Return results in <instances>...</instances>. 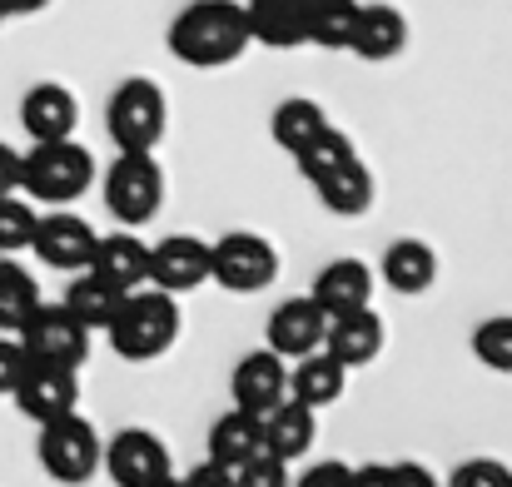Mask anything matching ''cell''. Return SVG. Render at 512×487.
Instances as JSON below:
<instances>
[{"mask_svg": "<svg viewBox=\"0 0 512 487\" xmlns=\"http://www.w3.org/2000/svg\"><path fill=\"white\" fill-rule=\"evenodd\" d=\"M254 45L239 0H189L170 20V55L189 70H224Z\"/></svg>", "mask_w": 512, "mask_h": 487, "instance_id": "6da1fadb", "label": "cell"}, {"mask_svg": "<svg viewBox=\"0 0 512 487\" xmlns=\"http://www.w3.org/2000/svg\"><path fill=\"white\" fill-rule=\"evenodd\" d=\"M179 328H184L179 299L145 284V289H130V294L120 299V314L110 319L105 338H110V348H115L125 363H155V358H165L174 348Z\"/></svg>", "mask_w": 512, "mask_h": 487, "instance_id": "7a4b0ae2", "label": "cell"}, {"mask_svg": "<svg viewBox=\"0 0 512 487\" xmlns=\"http://www.w3.org/2000/svg\"><path fill=\"white\" fill-rule=\"evenodd\" d=\"M95 155L80 140H50L35 145L30 155H20V189L30 204H50V209H70L75 199H85L95 189Z\"/></svg>", "mask_w": 512, "mask_h": 487, "instance_id": "3957f363", "label": "cell"}, {"mask_svg": "<svg viewBox=\"0 0 512 487\" xmlns=\"http://www.w3.org/2000/svg\"><path fill=\"white\" fill-rule=\"evenodd\" d=\"M105 125H110V140H115L120 155H155V145L170 130V100L155 80L130 75V80L115 85Z\"/></svg>", "mask_w": 512, "mask_h": 487, "instance_id": "277c9868", "label": "cell"}, {"mask_svg": "<svg viewBox=\"0 0 512 487\" xmlns=\"http://www.w3.org/2000/svg\"><path fill=\"white\" fill-rule=\"evenodd\" d=\"M100 433L90 418L80 413H65V418H50L40 423V438H35V458L45 468V478L60 487H85L95 473H100Z\"/></svg>", "mask_w": 512, "mask_h": 487, "instance_id": "5b68a950", "label": "cell"}, {"mask_svg": "<svg viewBox=\"0 0 512 487\" xmlns=\"http://www.w3.org/2000/svg\"><path fill=\"white\" fill-rule=\"evenodd\" d=\"M279 279V249L254 229H229L209 244V284L229 294H264Z\"/></svg>", "mask_w": 512, "mask_h": 487, "instance_id": "8992f818", "label": "cell"}, {"mask_svg": "<svg viewBox=\"0 0 512 487\" xmlns=\"http://www.w3.org/2000/svg\"><path fill=\"white\" fill-rule=\"evenodd\" d=\"M105 209L125 224L140 229L165 209V169L155 155H115L105 169Z\"/></svg>", "mask_w": 512, "mask_h": 487, "instance_id": "52a82bcc", "label": "cell"}, {"mask_svg": "<svg viewBox=\"0 0 512 487\" xmlns=\"http://www.w3.org/2000/svg\"><path fill=\"white\" fill-rule=\"evenodd\" d=\"M15 343L25 348L30 363H50V368H85L90 358V328H80L65 304H40L25 324L15 328Z\"/></svg>", "mask_w": 512, "mask_h": 487, "instance_id": "ba28073f", "label": "cell"}, {"mask_svg": "<svg viewBox=\"0 0 512 487\" xmlns=\"http://www.w3.org/2000/svg\"><path fill=\"white\" fill-rule=\"evenodd\" d=\"M100 468L115 478V487H160L165 478H174L170 443L150 428H120L105 443Z\"/></svg>", "mask_w": 512, "mask_h": 487, "instance_id": "9c48e42d", "label": "cell"}, {"mask_svg": "<svg viewBox=\"0 0 512 487\" xmlns=\"http://www.w3.org/2000/svg\"><path fill=\"white\" fill-rule=\"evenodd\" d=\"M95 229L90 219L70 214V209H50L35 219V234H30V254L45 264V269H60V274H85L90 269V254H95Z\"/></svg>", "mask_w": 512, "mask_h": 487, "instance_id": "30bf717a", "label": "cell"}, {"mask_svg": "<svg viewBox=\"0 0 512 487\" xmlns=\"http://www.w3.org/2000/svg\"><path fill=\"white\" fill-rule=\"evenodd\" d=\"M15 408L30 423H50L65 413H80V373L75 368H50V363H25L20 383H15Z\"/></svg>", "mask_w": 512, "mask_h": 487, "instance_id": "8fae6325", "label": "cell"}, {"mask_svg": "<svg viewBox=\"0 0 512 487\" xmlns=\"http://www.w3.org/2000/svg\"><path fill=\"white\" fill-rule=\"evenodd\" d=\"M199 284H209V239L165 234L160 244H150V289L179 299V294H194Z\"/></svg>", "mask_w": 512, "mask_h": 487, "instance_id": "7c38bea8", "label": "cell"}, {"mask_svg": "<svg viewBox=\"0 0 512 487\" xmlns=\"http://www.w3.org/2000/svg\"><path fill=\"white\" fill-rule=\"evenodd\" d=\"M324 333H329V314H324L309 294H299V299H284V304L269 314L264 348L279 353L284 363H299V358H309V353L324 348Z\"/></svg>", "mask_w": 512, "mask_h": 487, "instance_id": "4fadbf2b", "label": "cell"}, {"mask_svg": "<svg viewBox=\"0 0 512 487\" xmlns=\"http://www.w3.org/2000/svg\"><path fill=\"white\" fill-rule=\"evenodd\" d=\"M229 393H234V408L264 418L269 408H279V403L289 398V363H284L279 353H269V348H254V353H244V358L234 363Z\"/></svg>", "mask_w": 512, "mask_h": 487, "instance_id": "5bb4252c", "label": "cell"}, {"mask_svg": "<svg viewBox=\"0 0 512 487\" xmlns=\"http://www.w3.org/2000/svg\"><path fill=\"white\" fill-rule=\"evenodd\" d=\"M75 125H80V100L75 90L55 85V80H40L20 95V130L35 140V145H50V140H75Z\"/></svg>", "mask_w": 512, "mask_h": 487, "instance_id": "9a60e30c", "label": "cell"}, {"mask_svg": "<svg viewBox=\"0 0 512 487\" xmlns=\"http://www.w3.org/2000/svg\"><path fill=\"white\" fill-rule=\"evenodd\" d=\"M358 60L388 65L408 50V15L388 0H358V25H353V45Z\"/></svg>", "mask_w": 512, "mask_h": 487, "instance_id": "2e32d148", "label": "cell"}, {"mask_svg": "<svg viewBox=\"0 0 512 487\" xmlns=\"http://www.w3.org/2000/svg\"><path fill=\"white\" fill-rule=\"evenodd\" d=\"M314 5L319 0H244V20H249L254 45H269V50L309 45Z\"/></svg>", "mask_w": 512, "mask_h": 487, "instance_id": "e0dca14e", "label": "cell"}, {"mask_svg": "<svg viewBox=\"0 0 512 487\" xmlns=\"http://www.w3.org/2000/svg\"><path fill=\"white\" fill-rule=\"evenodd\" d=\"M85 274L105 279V284L120 289V294L145 289V284H150V244H145L140 234H130V229L105 234V239H95V254H90V269H85Z\"/></svg>", "mask_w": 512, "mask_h": 487, "instance_id": "ac0fdd59", "label": "cell"}, {"mask_svg": "<svg viewBox=\"0 0 512 487\" xmlns=\"http://www.w3.org/2000/svg\"><path fill=\"white\" fill-rule=\"evenodd\" d=\"M373 284H378V274L363 259H334V264L319 269L309 299L329 319H339V314H353V309H373Z\"/></svg>", "mask_w": 512, "mask_h": 487, "instance_id": "d6986e66", "label": "cell"}, {"mask_svg": "<svg viewBox=\"0 0 512 487\" xmlns=\"http://www.w3.org/2000/svg\"><path fill=\"white\" fill-rule=\"evenodd\" d=\"M383 343H388V328H383V319L373 309L339 314V319H329V333H324V353L334 363H343L348 373L363 368V363H373L383 353Z\"/></svg>", "mask_w": 512, "mask_h": 487, "instance_id": "ffe728a7", "label": "cell"}, {"mask_svg": "<svg viewBox=\"0 0 512 487\" xmlns=\"http://www.w3.org/2000/svg\"><path fill=\"white\" fill-rule=\"evenodd\" d=\"M378 274H383V284H388L393 294L418 299V294H428V289L438 284V254H433V244H423V239H393V244L383 249Z\"/></svg>", "mask_w": 512, "mask_h": 487, "instance_id": "44dd1931", "label": "cell"}, {"mask_svg": "<svg viewBox=\"0 0 512 487\" xmlns=\"http://www.w3.org/2000/svg\"><path fill=\"white\" fill-rule=\"evenodd\" d=\"M259 433H264V453H274L284 463H299L314 448V438H319V418H314V408L284 398L279 408H269L259 418Z\"/></svg>", "mask_w": 512, "mask_h": 487, "instance_id": "7402d4cb", "label": "cell"}, {"mask_svg": "<svg viewBox=\"0 0 512 487\" xmlns=\"http://www.w3.org/2000/svg\"><path fill=\"white\" fill-rule=\"evenodd\" d=\"M343 388H348V368L334 363L324 348L319 353H309V358H299V363H289V398L294 403H304V408H334L343 398Z\"/></svg>", "mask_w": 512, "mask_h": 487, "instance_id": "603a6c76", "label": "cell"}, {"mask_svg": "<svg viewBox=\"0 0 512 487\" xmlns=\"http://www.w3.org/2000/svg\"><path fill=\"white\" fill-rule=\"evenodd\" d=\"M314 194H319V204H324L329 214H339V219H358V214H368V209H373L378 184H373V169L353 155V160L339 164L334 174H324V179L314 184Z\"/></svg>", "mask_w": 512, "mask_h": 487, "instance_id": "cb8c5ba5", "label": "cell"}, {"mask_svg": "<svg viewBox=\"0 0 512 487\" xmlns=\"http://www.w3.org/2000/svg\"><path fill=\"white\" fill-rule=\"evenodd\" d=\"M254 453H264V433H259V418L244 413V408H229L209 423V463L219 468H244Z\"/></svg>", "mask_w": 512, "mask_h": 487, "instance_id": "d4e9b609", "label": "cell"}, {"mask_svg": "<svg viewBox=\"0 0 512 487\" xmlns=\"http://www.w3.org/2000/svg\"><path fill=\"white\" fill-rule=\"evenodd\" d=\"M120 289H110L105 279H95V274H75L70 279V289H65V314L75 319L80 328H90V333H105L110 328V319L120 314Z\"/></svg>", "mask_w": 512, "mask_h": 487, "instance_id": "484cf974", "label": "cell"}, {"mask_svg": "<svg viewBox=\"0 0 512 487\" xmlns=\"http://www.w3.org/2000/svg\"><path fill=\"white\" fill-rule=\"evenodd\" d=\"M324 125H334L329 115H324V105L319 100H309V95H289L279 110H274V120H269V135H274V145L279 150H289V155H299Z\"/></svg>", "mask_w": 512, "mask_h": 487, "instance_id": "4316f807", "label": "cell"}, {"mask_svg": "<svg viewBox=\"0 0 512 487\" xmlns=\"http://www.w3.org/2000/svg\"><path fill=\"white\" fill-rule=\"evenodd\" d=\"M40 284L25 264H15L10 254H0V333H15L35 309H40Z\"/></svg>", "mask_w": 512, "mask_h": 487, "instance_id": "83f0119b", "label": "cell"}, {"mask_svg": "<svg viewBox=\"0 0 512 487\" xmlns=\"http://www.w3.org/2000/svg\"><path fill=\"white\" fill-rule=\"evenodd\" d=\"M353 155H358V150H353V140L343 135L339 125H324V130H319V135H314V140H309V145L294 155V164H299V174H304L309 184H319L324 174H334V169H339V164H348Z\"/></svg>", "mask_w": 512, "mask_h": 487, "instance_id": "f1b7e54d", "label": "cell"}, {"mask_svg": "<svg viewBox=\"0 0 512 487\" xmlns=\"http://www.w3.org/2000/svg\"><path fill=\"white\" fill-rule=\"evenodd\" d=\"M358 25V0H319L309 20V45L319 50H348Z\"/></svg>", "mask_w": 512, "mask_h": 487, "instance_id": "f546056e", "label": "cell"}, {"mask_svg": "<svg viewBox=\"0 0 512 487\" xmlns=\"http://www.w3.org/2000/svg\"><path fill=\"white\" fill-rule=\"evenodd\" d=\"M473 358L493 373H512V314H493L473 328Z\"/></svg>", "mask_w": 512, "mask_h": 487, "instance_id": "4dcf8cb0", "label": "cell"}, {"mask_svg": "<svg viewBox=\"0 0 512 487\" xmlns=\"http://www.w3.org/2000/svg\"><path fill=\"white\" fill-rule=\"evenodd\" d=\"M35 204L25 194H0V254H20L30 249V234H35Z\"/></svg>", "mask_w": 512, "mask_h": 487, "instance_id": "1f68e13d", "label": "cell"}, {"mask_svg": "<svg viewBox=\"0 0 512 487\" xmlns=\"http://www.w3.org/2000/svg\"><path fill=\"white\" fill-rule=\"evenodd\" d=\"M234 487H294V473L274 453H254L244 468H234Z\"/></svg>", "mask_w": 512, "mask_h": 487, "instance_id": "d6a6232c", "label": "cell"}, {"mask_svg": "<svg viewBox=\"0 0 512 487\" xmlns=\"http://www.w3.org/2000/svg\"><path fill=\"white\" fill-rule=\"evenodd\" d=\"M448 487H512V468L503 458H468L453 468Z\"/></svg>", "mask_w": 512, "mask_h": 487, "instance_id": "836d02e7", "label": "cell"}, {"mask_svg": "<svg viewBox=\"0 0 512 487\" xmlns=\"http://www.w3.org/2000/svg\"><path fill=\"white\" fill-rule=\"evenodd\" d=\"M25 348L15 343V333H0V398H10L15 393V383H20V373H25Z\"/></svg>", "mask_w": 512, "mask_h": 487, "instance_id": "e575fe53", "label": "cell"}, {"mask_svg": "<svg viewBox=\"0 0 512 487\" xmlns=\"http://www.w3.org/2000/svg\"><path fill=\"white\" fill-rule=\"evenodd\" d=\"M179 483H184V487H234V473L204 458V463H199V468H189V473H184Z\"/></svg>", "mask_w": 512, "mask_h": 487, "instance_id": "d590c367", "label": "cell"}, {"mask_svg": "<svg viewBox=\"0 0 512 487\" xmlns=\"http://www.w3.org/2000/svg\"><path fill=\"white\" fill-rule=\"evenodd\" d=\"M294 487H348V468L343 463H314L304 478H294Z\"/></svg>", "mask_w": 512, "mask_h": 487, "instance_id": "8d00e7d4", "label": "cell"}, {"mask_svg": "<svg viewBox=\"0 0 512 487\" xmlns=\"http://www.w3.org/2000/svg\"><path fill=\"white\" fill-rule=\"evenodd\" d=\"M388 468H393V487H443L438 473L423 463H388Z\"/></svg>", "mask_w": 512, "mask_h": 487, "instance_id": "74e56055", "label": "cell"}, {"mask_svg": "<svg viewBox=\"0 0 512 487\" xmlns=\"http://www.w3.org/2000/svg\"><path fill=\"white\" fill-rule=\"evenodd\" d=\"M348 487H393V468L388 463H358V468H348Z\"/></svg>", "mask_w": 512, "mask_h": 487, "instance_id": "f35d334b", "label": "cell"}, {"mask_svg": "<svg viewBox=\"0 0 512 487\" xmlns=\"http://www.w3.org/2000/svg\"><path fill=\"white\" fill-rule=\"evenodd\" d=\"M0 194H20V150L0 140Z\"/></svg>", "mask_w": 512, "mask_h": 487, "instance_id": "ab89813d", "label": "cell"}, {"mask_svg": "<svg viewBox=\"0 0 512 487\" xmlns=\"http://www.w3.org/2000/svg\"><path fill=\"white\" fill-rule=\"evenodd\" d=\"M50 0H0V10H5V20L10 15H35V10H45Z\"/></svg>", "mask_w": 512, "mask_h": 487, "instance_id": "60d3db41", "label": "cell"}, {"mask_svg": "<svg viewBox=\"0 0 512 487\" xmlns=\"http://www.w3.org/2000/svg\"><path fill=\"white\" fill-rule=\"evenodd\" d=\"M160 487H184V483H179V478H165V483H160Z\"/></svg>", "mask_w": 512, "mask_h": 487, "instance_id": "b9f144b4", "label": "cell"}]
</instances>
